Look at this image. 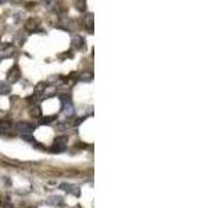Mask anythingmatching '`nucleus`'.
<instances>
[{
    "label": "nucleus",
    "mask_w": 222,
    "mask_h": 208,
    "mask_svg": "<svg viewBox=\"0 0 222 208\" xmlns=\"http://www.w3.org/2000/svg\"><path fill=\"white\" fill-rule=\"evenodd\" d=\"M67 142H68V138L64 135L56 138L54 143H53V146H52V151L53 153H63V151L67 148Z\"/></svg>",
    "instance_id": "nucleus-1"
},
{
    "label": "nucleus",
    "mask_w": 222,
    "mask_h": 208,
    "mask_svg": "<svg viewBox=\"0 0 222 208\" xmlns=\"http://www.w3.org/2000/svg\"><path fill=\"white\" fill-rule=\"evenodd\" d=\"M61 102H63V111L66 112L67 117H71V115H74V104L71 102L70 96H61Z\"/></svg>",
    "instance_id": "nucleus-2"
},
{
    "label": "nucleus",
    "mask_w": 222,
    "mask_h": 208,
    "mask_svg": "<svg viewBox=\"0 0 222 208\" xmlns=\"http://www.w3.org/2000/svg\"><path fill=\"white\" fill-rule=\"evenodd\" d=\"M16 128H17V130H20L24 135H29V133H32L35 130V125H32L29 122H18L16 125Z\"/></svg>",
    "instance_id": "nucleus-3"
},
{
    "label": "nucleus",
    "mask_w": 222,
    "mask_h": 208,
    "mask_svg": "<svg viewBox=\"0 0 222 208\" xmlns=\"http://www.w3.org/2000/svg\"><path fill=\"white\" fill-rule=\"evenodd\" d=\"M20 68L17 67V65H14L13 68H11L10 71H8V75H7V79H8V82H11V83H16L17 81L20 79Z\"/></svg>",
    "instance_id": "nucleus-4"
},
{
    "label": "nucleus",
    "mask_w": 222,
    "mask_h": 208,
    "mask_svg": "<svg viewBox=\"0 0 222 208\" xmlns=\"http://www.w3.org/2000/svg\"><path fill=\"white\" fill-rule=\"evenodd\" d=\"M44 203L47 204V206H53V207H58L61 206V204L64 203V198L61 197V196H52V197H49Z\"/></svg>",
    "instance_id": "nucleus-5"
},
{
    "label": "nucleus",
    "mask_w": 222,
    "mask_h": 208,
    "mask_svg": "<svg viewBox=\"0 0 222 208\" xmlns=\"http://www.w3.org/2000/svg\"><path fill=\"white\" fill-rule=\"evenodd\" d=\"M10 93V86H7L6 82H0V94H8Z\"/></svg>",
    "instance_id": "nucleus-6"
},
{
    "label": "nucleus",
    "mask_w": 222,
    "mask_h": 208,
    "mask_svg": "<svg viewBox=\"0 0 222 208\" xmlns=\"http://www.w3.org/2000/svg\"><path fill=\"white\" fill-rule=\"evenodd\" d=\"M86 28L90 32H93V14H89L86 17Z\"/></svg>",
    "instance_id": "nucleus-7"
},
{
    "label": "nucleus",
    "mask_w": 222,
    "mask_h": 208,
    "mask_svg": "<svg viewBox=\"0 0 222 208\" xmlns=\"http://www.w3.org/2000/svg\"><path fill=\"white\" fill-rule=\"evenodd\" d=\"M56 120V115H50V117H44L40 120V125H49Z\"/></svg>",
    "instance_id": "nucleus-8"
},
{
    "label": "nucleus",
    "mask_w": 222,
    "mask_h": 208,
    "mask_svg": "<svg viewBox=\"0 0 222 208\" xmlns=\"http://www.w3.org/2000/svg\"><path fill=\"white\" fill-rule=\"evenodd\" d=\"M35 26H36V21H35L34 18H29L28 22L25 24V29H26V31H31V29H34Z\"/></svg>",
    "instance_id": "nucleus-9"
},
{
    "label": "nucleus",
    "mask_w": 222,
    "mask_h": 208,
    "mask_svg": "<svg viewBox=\"0 0 222 208\" xmlns=\"http://www.w3.org/2000/svg\"><path fill=\"white\" fill-rule=\"evenodd\" d=\"M29 114H31L34 118H39L40 114H42V111H40L39 107H34V108L31 110V112H29Z\"/></svg>",
    "instance_id": "nucleus-10"
},
{
    "label": "nucleus",
    "mask_w": 222,
    "mask_h": 208,
    "mask_svg": "<svg viewBox=\"0 0 222 208\" xmlns=\"http://www.w3.org/2000/svg\"><path fill=\"white\" fill-rule=\"evenodd\" d=\"M76 7L79 11H85L86 8V0H76Z\"/></svg>",
    "instance_id": "nucleus-11"
},
{
    "label": "nucleus",
    "mask_w": 222,
    "mask_h": 208,
    "mask_svg": "<svg viewBox=\"0 0 222 208\" xmlns=\"http://www.w3.org/2000/svg\"><path fill=\"white\" fill-rule=\"evenodd\" d=\"M74 44H75L76 49H81V47L84 46V38H82V36L75 38V39H74Z\"/></svg>",
    "instance_id": "nucleus-12"
},
{
    "label": "nucleus",
    "mask_w": 222,
    "mask_h": 208,
    "mask_svg": "<svg viewBox=\"0 0 222 208\" xmlns=\"http://www.w3.org/2000/svg\"><path fill=\"white\" fill-rule=\"evenodd\" d=\"M79 81H81V82H89V81H92V74H88V72L82 74V75L79 76Z\"/></svg>",
    "instance_id": "nucleus-13"
},
{
    "label": "nucleus",
    "mask_w": 222,
    "mask_h": 208,
    "mask_svg": "<svg viewBox=\"0 0 222 208\" xmlns=\"http://www.w3.org/2000/svg\"><path fill=\"white\" fill-rule=\"evenodd\" d=\"M11 126V124L8 121H0V130H7Z\"/></svg>",
    "instance_id": "nucleus-14"
},
{
    "label": "nucleus",
    "mask_w": 222,
    "mask_h": 208,
    "mask_svg": "<svg viewBox=\"0 0 222 208\" xmlns=\"http://www.w3.org/2000/svg\"><path fill=\"white\" fill-rule=\"evenodd\" d=\"M72 187H74L72 185H68V183H63V185H60V189L64 190V192H68V193H71Z\"/></svg>",
    "instance_id": "nucleus-15"
},
{
    "label": "nucleus",
    "mask_w": 222,
    "mask_h": 208,
    "mask_svg": "<svg viewBox=\"0 0 222 208\" xmlns=\"http://www.w3.org/2000/svg\"><path fill=\"white\" fill-rule=\"evenodd\" d=\"M71 193H72L74 196H76V197H79V196H81V189H79V187H72V190H71Z\"/></svg>",
    "instance_id": "nucleus-16"
},
{
    "label": "nucleus",
    "mask_w": 222,
    "mask_h": 208,
    "mask_svg": "<svg viewBox=\"0 0 222 208\" xmlns=\"http://www.w3.org/2000/svg\"><path fill=\"white\" fill-rule=\"evenodd\" d=\"M29 97H31V99H28V102H29V103H32V102L36 103V102H38V99H36L38 96H36V94H34V96H29Z\"/></svg>",
    "instance_id": "nucleus-17"
},
{
    "label": "nucleus",
    "mask_w": 222,
    "mask_h": 208,
    "mask_svg": "<svg viewBox=\"0 0 222 208\" xmlns=\"http://www.w3.org/2000/svg\"><path fill=\"white\" fill-rule=\"evenodd\" d=\"M4 208H13V206H11V204L8 203V200L6 201V204H4Z\"/></svg>",
    "instance_id": "nucleus-18"
},
{
    "label": "nucleus",
    "mask_w": 222,
    "mask_h": 208,
    "mask_svg": "<svg viewBox=\"0 0 222 208\" xmlns=\"http://www.w3.org/2000/svg\"><path fill=\"white\" fill-rule=\"evenodd\" d=\"M6 2H7V0H0V4H4Z\"/></svg>",
    "instance_id": "nucleus-19"
},
{
    "label": "nucleus",
    "mask_w": 222,
    "mask_h": 208,
    "mask_svg": "<svg viewBox=\"0 0 222 208\" xmlns=\"http://www.w3.org/2000/svg\"><path fill=\"white\" fill-rule=\"evenodd\" d=\"M29 208H36V207H29Z\"/></svg>",
    "instance_id": "nucleus-20"
}]
</instances>
